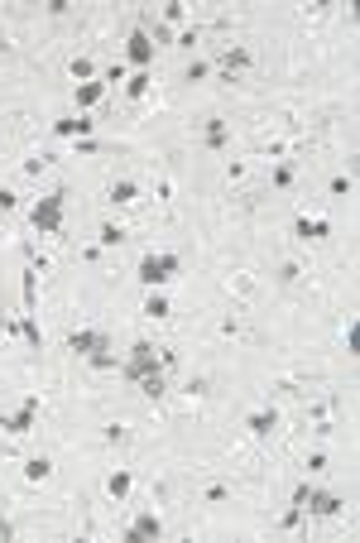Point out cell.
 Wrapping results in <instances>:
<instances>
[{
    "instance_id": "6da1fadb",
    "label": "cell",
    "mask_w": 360,
    "mask_h": 543,
    "mask_svg": "<svg viewBox=\"0 0 360 543\" xmlns=\"http://www.w3.org/2000/svg\"><path fill=\"white\" fill-rule=\"evenodd\" d=\"M63 207H68V188H53L49 197H39V202L29 207V226H34L39 236H58V231H63Z\"/></svg>"
},
{
    "instance_id": "7a4b0ae2",
    "label": "cell",
    "mask_w": 360,
    "mask_h": 543,
    "mask_svg": "<svg viewBox=\"0 0 360 543\" xmlns=\"http://www.w3.org/2000/svg\"><path fill=\"white\" fill-rule=\"evenodd\" d=\"M173 274H178V255H173V250H149V255L139 260L135 279L144 284V289H164Z\"/></svg>"
},
{
    "instance_id": "3957f363",
    "label": "cell",
    "mask_w": 360,
    "mask_h": 543,
    "mask_svg": "<svg viewBox=\"0 0 360 543\" xmlns=\"http://www.w3.org/2000/svg\"><path fill=\"white\" fill-rule=\"evenodd\" d=\"M154 370H164V366H159V347H154V342H135V347H130V356L120 361V375H125V380L154 375Z\"/></svg>"
},
{
    "instance_id": "277c9868",
    "label": "cell",
    "mask_w": 360,
    "mask_h": 543,
    "mask_svg": "<svg viewBox=\"0 0 360 543\" xmlns=\"http://www.w3.org/2000/svg\"><path fill=\"white\" fill-rule=\"evenodd\" d=\"M34 423H39V394H25V404L15 408V413H0V428H5L10 437L34 433Z\"/></svg>"
},
{
    "instance_id": "5b68a950",
    "label": "cell",
    "mask_w": 360,
    "mask_h": 543,
    "mask_svg": "<svg viewBox=\"0 0 360 543\" xmlns=\"http://www.w3.org/2000/svg\"><path fill=\"white\" fill-rule=\"evenodd\" d=\"M250 63H255V54H250L245 44H226L221 54H217V68H221L226 82H236L240 73H250Z\"/></svg>"
},
{
    "instance_id": "8992f818",
    "label": "cell",
    "mask_w": 360,
    "mask_h": 543,
    "mask_svg": "<svg viewBox=\"0 0 360 543\" xmlns=\"http://www.w3.org/2000/svg\"><path fill=\"white\" fill-rule=\"evenodd\" d=\"M111 342H106V332H96V327H77V332H68V351H77L86 361V356L106 351Z\"/></svg>"
},
{
    "instance_id": "52a82bcc",
    "label": "cell",
    "mask_w": 360,
    "mask_h": 543,
    "mask_svg": "<svg viewBox=\"0 0 360 543\" xmlns=\"http://www.w3.org/2000/svg\"><path fill=\"white\" fill-rule=\"evenodd\" d=\"M125 54L135 63L139 73H149V63H154V39H149V29H135L130 39H125Z\"/></svg>"
},
{
    "instance_id": "ba28073f",
    "label": "cell",
    "mask_w": 360,
    "mask_h": 543,
    "mask_svg": "<svg viewBox=\"0 0 360 543\" xmlns=\"http://www.w3.org/2000/svg\"><path fill=\"white\" fill-rule=\"evenodd\" d=\"M346 505H341V495H332V490H317L312 486V495H307V505H303V515H317V519H332L341 515Z\"/></svg>"
},
{
    "instance_id": "9c48e42d",
    "label": "cell",
    "mask_w": 360,
    "mask_h": 543,
    "mask_svg": "<svg viewBox=\"0 0 360 543\" xmlns=\"http://www.w3.org/2000/svg\"><path fill=\"white\" fill-rule=\"evenodd\" d=\"M139 539H164V519L154 515V510H144V515L125 529V543H139Z\"/></svg>"
},
{
    "instance_id": "30bf717a",
    "label": "cell",
    "mask_w": 360,
    "mask_h": 543,
    "mask_svg": "<svg viewBox=\"0 0 360 543\" xmlns=\"http://www.w3.org/2000/svg\"><path fill=\"white\" fill-rule=\"evenodd\" d=\"M245 428H250V437H269L278 428V408L274 404H264V408H255L245 418Z\"/></svg>"
},
{
    "instance_id": "8fae6325",
    "label": "cell",
    "mask_w": 360,
    "mask_h": 543,
    "mask_svg": "<svg viewBox=\"0 0 360 543\" xmlns=\"http://www.w3.org/2000/svg\"><path fill=\"white\" fill-rule=\"evenodd\" d=\"M202 139H207V149H226L231 144V125H226L221 116H207L202 120Z\"/></svg>"
},
{
    "instance_id": "7c38bea8",
    "label": "cell",
    "mask_w": 360,
    "mask_h": 543,
    "mask_svg": "<svg viewBox=\"0 0 360 543\" xmlns=\"http://www.w3.org/2000/svg\"><path fill=\"white\" fill-rule=\"evenodd\" d=\"M135 197H139L135 178H111V188H106V202H111V207H130Z\"/></svg>"
},
{
    "instance_id": "4fadbf2b",
    "label": "cell",
    "mask_w": 360,
    "mask_h": 543,
    "mask_svg": "<svg viewBox=\"0 0 360 543\" xmlns=\"http://www.w3.org/2000/svg\"><path fill=\"white\" fill-rule=\"evenodd\" d=\"M293 236H298V241H322V236H332V221H322V217H298V221H293Z\"/></svg>"
},
{
    "instance_id": "5bb4252c",
    "label": "cell",
    "mask_w": 360,
    "mask_h": 543,
    "mask_svg": "<svg viewBox=\"0 0 360 543\" xmlns=\"http://www.w3.org/2000/svg\"><path fill=\"white\" fill-rule=\"evenodd\" d=\"M226 289H231L236 299H255V294H259V279L245 274V270H236V274H226Z\"/></svg>"
},
{
    "instance_id": "9a60e30c",
    "label": "cell",
    "mask_w": 360,
    "mask_h": 543,
    "mask_svg": "<svg viewBox=\"0 0 360 543\" xmlns=\"http://www.w3.org/2000/svg\"><path fill=\"white\" fill-rule=\"evenodd\" d=\"M49 476H53V457H44V452H39V457H29V462H25V481L44 486Z\"/></svg>"
},
{
    "instance_id": "2e32d148",
    "label": "cell",
    "mask_w": 360,
    "mask_h": 543,
    "mask_svg": "<svg viewBox=\"0 0 360 543\" xmlns=\"http://www.w3.org/2000/svg\"><path fill=\"white\" fill-rule=\"evenodd\" d=\"M168 313H173V308H168V294H164V289H149V299H144V318L164 323Z\"/></svg>"
},
{
    "instance_id": "e0dca14e",
    "label": "cell",
    "mask_w": 360,
    "mask_h": 543,
    "mask_svg": "<svg viewBox=\"0 0 360 543\" xmlns=\"http://www.w3.org/2000/svg\"><path fill=\"white\" fill-rule=\"evenodd\" d=\"M139 394H144V399H164L168 394V380H164V370H154V375H139Z\"/></svg>"
},
{
    "instance_id": "ac0fdd59",
    "label": "cell",
    "mask_w": 360,
    "mask_h": 543,
    "mask_svg": "<svg viewBox=\"0 0 360 543\" xmlns=\"http://www.w3.org/2000/svg\"><path fill=\"white\" fill-rule=\"evenodd\" d=\"M125 236H130V231H125L120 221H101V226H96V241L106 245V250H115V245H125Z\"/></svg>"
},
{
    "instance_id": "d6986e66",
    "label": "cell",
    "mask_w": 360,
    "mask_h": 543,
    "mask_svg": "<svg viewBox=\"0 0 360 543\" xmlns=\"http://www.w3.org/2000/svg\"><path fill=\"white\" fill-rule=\"evenodd\" d=\"M130 486H135V476L120 466V471H111V481H106V495H111V500H125V495H130Z\"/></svg>"
},
{
    "instance_id": "ffe728a7",
    "label": "cell",
    "mask_w": 360,
    "mask_h": 543,
    "mask_svg": "<svg viewBox=\"0 0 360 543\" xmlns=\"http://www.w3.org/2000/svg\"><path fill=\"white\" fill-rule=\"evenodd\" d=\"M58 135H91V120L86 116H63V120H53Z\"/></svg>"
},
{
    "instance_id": "44dd1931",
    "label": "cell",
    "mask_w": 360,
    "mask_h": 543,
    "mask_svg": "<svg viewBox=\"0 0 360 543\" xmlns=\"http://www.w3.org/2000/svg\"><path fill=\"white\" fill-rule=\"evenodd\" d=\"M101 96H106V82H82V87H77V106H96V101H101Z\"/></svg>"
},
{
    "instance_id": "7402d4cb",
    "label": "cell",
    "mask_w": 360,
    "mask_h": 543,
    "mask_svg": "<svg viewBox=\"0 0 360 543\" xmlns=\"http://www.w3.org/2000/svg\"><path fill=\"white\" fill-rule=\"evenodd\" d=\"M20 332L29 337V347H34V351H44V332H39V323H34V313H25V318H20Z\"/></svg>"
},
{
    "instance_id": "603a6c76",
    "label": "cell",
    "mask_w": 360,
    "mask_h": 543,
    "mask_svg": "<svg viewBox=\"0 0 360 543\" xmlns=\"http://www.w3.org/2000/svg\"><path fill=\"white\" fill-rule=\"evenodd\" d=\"M149 73H135V77H125V96H130V101H139V96H144V92H149Z\"/></svg>"
},
{
    "instance_id": "cb8c5ba5",
    "label": "cell",
    "mask_w": 360,
    "mask_h": 543,
    "mask_svg": "<svg viewBox=\"0 0 360 543\" xmlns=\"http://www.w3.org/2000/svg\"><path fill=\"white\" fill-rule=\"evenodd\" d=\"M269 183H274V188H288V183H293V163L278 159L274 168H269Z\"/></svg>"
},
{
    "instance_id": "d4e9b609",
    "label": "cell",
    "mask_w": 360,
    "mask_h": 543,
    "mask_svg": "<svg viewBox=\"0 0 360 543\" xmlns=\"http://www.w3.org/2000/svg\"><path fill=\"white\" fill-rule=\"evenodd\" d=\"M86 366H91V370H120V361L111 356V347H106V351H96V356H86Z\"/></svg>"
},
{
    "instance_id": "484cf974",
    "label": "cell",
    "mask_w": 360,
    "mask_h": 543,
    "mask_svg": "<svg viewBox=\"0 0 360 543\" xmlns=\"http://www.w3.org/2000/svg\"><path fill=\"white\" fill-rule=\"evenodd\" d=\"M298 279H303V265H298V260H283V265H278V284H298Z\"/></svg>"
},
{
    "instance_id": "4316f807",
    "label": "cell",
    "mask_w": 360,
    "mask_h": 543,
    "mask_svg": "<svg viewBox=\"0 0 360 543\" xmlns=\"http://www.w3.org/2000/svg\"><path fill=\"white\" fill-rule=\"evenodd\" d=\"M207 73H212V63L193 58V63H188V73H183V82H207Z\"/></svg>"
},
{
    "instance_id": "83f0119b",
    "label": "cell",
    "mask_w": 360,
    "mask_h": 543,
    "mask_svg": "<svg viewBox=\"0 0 360 543\" xmlns=\"http://www.w3.org/2000/svg\"><path fill=\"white\" fill-rule=\"evenodd\" d=\"M164 20H168V25H183V20H188V5H183V0H168V5H164Z\"/></svg>"
},
{
    "instance_id": "f1b7e54d",
    "label": "cell",
    "mask_w": 360,
    "mask_h": 543,
    "mask_svg": "<svg viewBox=\"0 0 360 543\" xmlns=\"http://www.w3.org/2000/svg\"><path fill=\"white\" fill-rule=\"evenodd\" d=\"M72 77L91 82V77H96V63H91V58H72Z\"/></svg>"
},
{
    "instance_id": "f546056e",
    "label": "cell",
    "mask_w": 360,
    "mask_h": 543,
    "mask_svg": "<svg viewBox=\"0 0 360 543\" xmlns=\"http://www.w3.org/2000/svg\"><path fill=\"white\" fill-rule=\"evenodd\" d=\"M327 188H332V197H346V192L356 188V178H351V173H336V178L327 183Z\"/></svg>"
},
{
    "instance_id": "4dcf8cb0",
    "label": "cell",
    "mask_w": 360,
    "mask_h": 543,
    "mask_svg": "<svg viewBox=\"0 0 360 543\" xmlns=\"http://www.w3.org/2000/svg\"><path fill=\"white\" fill-rule=\"evenodd\" d=\"M49 163H53V154H34V159H25V173H29V178H39Z\"/></svg>"
},
{
    "instance_id": "1f68e13d",
    "label": "cell",
    "mask_w": 360,
    "mask_h": 543,
    "mask_svg": "<svg viewBox=\"0 0 360 543\" xmlns=\"http://www.w3.org/2000/svg\"><path fill=\"white\" fill-rule=\"evenodd\" d=\"M240 332H245V323H240L236 313H226V318H221V337H240Z\"/></svg>"
},
{
    "instance_id": "d6a6232c",
    "label": "cell",
    "mask_w": 360,
    "mask_h": 543,
    "mask_svg": "<svg viewBox=\"0 0 360 543\" xmlns=\"http://www.w3.org/2000/svg\"><path fill=\"white\" fill-rule=\"evenodd\" d=\"M188 394H197V399L212 394V380H207V375H193V380H188Z\"/></svg>"
},
{
    "instance_id": "836d02e7",
    "label": "cell",
    "mask_w": 360,
    "mask_h": 543,
    "mask_svg": "<svg viewBox=\"0 0 360 543\" xmlns=\"http://www.w3.org/2000/svg\"><path fill=\"white\" fill-rule=\"evenodd\" d=\"M346 356H360V327H346Z\"/></svg>"
},
{
    "instance_id": "e575fe53",
    "label": "cell",
    "mask_w": 360,
    "mask_h": 543,
    "mask_svg": "<svg viewBox=\"0 0 360 543\" xmlns=\"http://www.w3.org/2000/svg\"><path fill=\"white\" fill-rule=\"evenodd\" d=\"M101 437H106L111 447H115V442H125V423H106V433H101Z\"/></svg>"
},
{
    "instance_id": "d590c367",
    "label": "cell",
    "mask_w": 360,
    "mask_h": 543,
    "mask_svg": "<svg viewBox=\"0 0 360 543\" xmlns=\"http://www.w3.org/2000/svg\"><path fill=\"white\" fill-rule=\"evenodd\" d=\"M298 524H303V510H298V505H288V510H283V529H298Z\"/></svg>"
},
{
    "instance_id": "8d00e7d4",
    "label": "cell",
    "mask_w": 360,
    "mask_h": 543,
    "mask_svg": "<svg viewBox=\"0 0 360 543\" xmlns=\"http://www.w3.org/2000/svg\"><path fill=\"white\" fill-rule=\"evenodd\" d=\"M15 207H20V197H15L10 188H0V212H15Z\"/></svg>"
},
{
    "instance_id": "74e56055",
    "label": "cell",
    "mask_w": 360,
    "mask_h": 543,
    "mask_svg": "<svg viewBox=\"0 0 360 543\" xmlns=\"http://www.w3.org/2000/svg\"><path fill=\"white\" fill-rule=\"evenodd\" d=\"M226 495H231V486H207V500H212V505H221Z\"/></svg>"
},
{
    "instance_id": "f35d334b",
    "label": "cell",
    "mask_w": 360,
    "mask_h": 543,
    "mask_svg": "<svg viewBox=\"0 0 360 543\" xmlns=\"http://www.w3.org/2000/svg\"><path fill=\"white\" fill-rule=\"evenodd\" d=\"M307 471H327V452H312V457H307Z\"/></svg>"
},
{
    "instance_id": "ab89813d",
    "label": "cell",
    "mask_w": 360,
    "mask_h": 543,
    "mask_svg": "<svg viewBox=\"0 0 360 543\" xmlns=\"http://www.w3.org/2000/svg\"><path fill=\"white\" fill-rule=\"evenodd\" d=\"M5 539H15V524H10V519L0 515V543H5Z\"/></svg>"
},
{
    "instance_id": "60d3db41",
    "label": "cell",
    "mask_w": 360,
    "mask_h": 543,
    "mask_svg": "<svg viewBox=\"0 0 360 543\" xmlns=\"http://www.w3.org/2000/svg\"><path fill=\"white\" fill-rule=\"evenodd\" d=\"M10 327H15V323H10V318L0 313V337H10Z\"/></svg>"
}]
</instances>
